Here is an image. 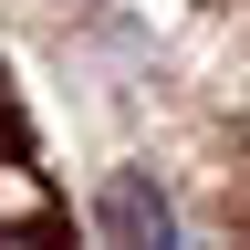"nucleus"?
<instances>
[{
  "label": "nucleus",
  "instance_id": "f257e3e1",
  "mask_svg": "<svg viewBox=\"0 0 250 250\" xmlns=\"http://www.w3.org/2000/svg\"><path fill=\"white\" fill-rule=\"evenodd\" d=\"M94 229H104V250H188V240H177L167 188H156L146 167H115V177H104V198H94Z\"/></svg>",
  "mask_w": 250,
  "mask_h": 250
},
{
  "label": "nucleus",
  "instance_id": "f03ea898",
  "mask_svg": "<svg viewBox=\"0 0 250 250\" xmlns=\"http://www.w3.org/2000/svg\"><path fill=\"white\" fill-rule=\"evenodd\" d=\"M0 250H52V240H31V229H21V240H0Z\"/></svg>",
  "mask_w": 250,
  "mask_h": 250
}]
</instances>
